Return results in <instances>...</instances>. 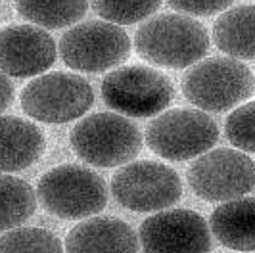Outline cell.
I'll return each mask as SVG.
<instances>
[{
  "instance_id": "obj_8",
  "label": "cell",
  "mask_w": 255,
  "mask_h": 253,
  "mask_svg": "<svg viewBox=\"0 0 255 253\" xmlns=\"http://www.w3.org/2000/svg\"><path fill=\"white\" fill-rule=\"evenodd\" d=\"M117 203L136 213L163 211L180 200L179 173L159 161H130L112 178Z\"/></svg>"
},
{
  "instance_id": "obj_20",
  "label": "cell",
  "mask_w": 255,
  "mask_h": 253,
  "mask_svg": "<svg viewBox=\"0 0 255 253\" xmlns=\"http://www.w3.org/2000/svg\"><path fill=\"white\" fill-rule=\"evenodd\" d=\"M94 12L115 25H132L150 17L161 0H90Z\"/></svg>"
},
{
  "instance_id": "obj_19",
  "label": "cell",
  "mask_w": 255,
  "mask_h": 253,
  "mask_svg": "<svg viewBox=\"0 0 255 253\" xmlns=\"http://www.w3.org/2000/svg\"><path fill=\"white\" fill-rule=\"evenodd\" d=\"M0 253H64L60 238L46 228H13L0 238Z\"/></svg>"
},
{
  "instance_id": "obj_7",
  "label": "cell",
  "mask_w": 255,
  "mask_h": 253,
  "mask_svg": "<svg viewBox=\"0 0 255 253\" xmlns=\"http://www.w3.org/2000/svg\"><path fill=\"white\" fill-rule=\"evenodd\" d=\"M58 50L67 67L85 73H102L127 62L130 38L115 23L85 21L65 31Z\"/></svg>"
},
{
  "instance_id": "obj_11",
  "label": "cell",
  "mask_w": 255,
  "mask_h": 253,
  "mask_svg": "<svg viewBox=\"0 0 255 253\" xmlns=\"http://www.w3.org/2000/svg\"><path fill=\"white\" fill-rule=\"evenodd\" d=\"M144 253H211V234L204 217L192 209H163L140 225Z\"/></svg>"
},
{
  "instance_id": "obj_13",
  "label": "cell",
  "mask_w": 255,
  "mask_h": 253,
  "mask_svg": "<svg viewBox=\"0 0 255 253\" xmlns=\"http://www.w3.org/2000/svg\"><path fill=\"white\" fill-rule=\"evenodd\" d=\"M134 228L115 217H96L79 223L65 236L67 253H138Z\"/></svg>"
},
{
  "instance_id": "obj_18",
  "label": "cell",
  "mask_w": 255,
  "mask_h": 253,
  "mask_svg": "<svg viewBox=\"0 0 255 253\" xmlns=\"http://www.w3.org/2000/svg\"><path fill=\"white\" fill-rule=\"evenodd\" d=\"M37 209L35 190L23 178L0 175V232L19 228Z\"/></svg>"
},
{
  "instance_id": "obj_5",
  "label": "cell",
  "mask_w": 255,
  "mask_h": 253,
  "mask_svg": "<svg viewBox=\"0 0 255 253\" xmlns=\"http://www.w3.org/2000/svg\"><path fill=\"white\" fill-rule=\"evenodd\" d=\"M175 96L171 79L148 65H123L102 79V98L108 108L128 117L161 114Z\"/></svg>"
},
{
  "instance_id": "obj_4",
  "label": "cell",
  "mask_w": 255,
  "mask_h": 253,
  "mask_svg": "<svg viewBox=\"0 0 255 253\" xmlns=\"http://www.w3.org/2000/svg\"><path fill=\"white\" fill-rule=\"evenodd\" d=\"M40 205L58 219H87L100 213L108 203L104 178L83 165L54 167L38 180Z\"/></svg>"
},
{
  "instance_id": "obj_3",
  "label": "cell",
  "mask_w": 255,
  "mask_h": 253,
  "mask_svg": "<svg viewBox=\"0 0 255 253\" xmlns=\"http://www.w3.org/2000/svg\"><path fill=\"white\" fill-rule=\"evenodd\" d=\"M71 148L94 167L130 163L142 150L138 126L119 114H92L71 128Z\"/></svg>"
},
{
  "instance_id": "obj_14",
  "label": "cell",
  "mask_w": 255,
  "mask_h": 253,
  "mask_svg": "<svg viewBox=\"0 0 255 253\" xmlns=\"http://www.w3.org/2000/svg\"><path fill=\"white\" fill-rule=\"evenodd\" d=\"M44 134L35 123L21 117H0V173L27 169L44 153Z\"/></svg>"
},
{
  "instance_id": "obj_6",
  "label": "cell",
  "mask_w": 255,
  "mask_h": 253,
  "mask_svg": "<svg viewBox=\"0 0 255 253\" xmlns=\"http://www.w3.org/2000/svg\"><path fill=\"white\" fill-rule=\"evenodd\" d=\"M219 140L217 123L188 108L163 112L148 125L146 142L153 153L171 161H186L209 152Z\"/></svg>"
},
{
  "instance_id": "obj_10",
  "label": "cell",
  "mask_w": 255,
  "mask_h": 253,
  "mask_svg": "<svg viewBox=\"0 0 255 253\" xmlns=\"http://www.w3.org/2000/svg\"><path fill=\"white\" fill-rule=\"evenodd\" d=\"M186 177L202 200L230 202L255 188V161L238 150H209L190 165Z\"/></svg>"
},
{
  "instance_id": "obj_1",
  "label": "cell",
  "mask_w": 255,
  "mask_h": 253,
  "mask_svg": "<svg viewBox=\"0 0 255 253\" xmlns=\"http://www.w3.org/2000/svg\"><path fill=\"white\" fill-rule=\"evenodd\" d=\"M134 48L142 60L153 65L182 69L198 63L209 52V33L194 17L161 13L138 27Z\"/></svg>"
},
{
  "instance_id": "obj_16",
  "label": "cell",
  "mask_w": 255,
  "mask_h": 253,
  "mask_svg": "<svg viewBox=\"0 0 255 253\" xmlns=\"http://www.w3.org/2000/svg\"><path fill=\"white\" fill-rule=\"evenodd\" d=\"M213 40L236 60H255V6L230 8L213 23Z\"/></svg>"
},
{
  "instance_id": "obj_21",
  "label": "cell",
  "mask_w": 255,
  "mask_h": 253,
  "mask_svg": "<svg viewBox=\"0 0 255 253\" xmlns=\"http://www.w3.org/2000/svg\"><path fill=\"white\" fill-rule=\"evenodd\" d=\"M225 132L234 148L255 153V102L236 108L227 117Z\"/></svg>"
},
{
  "instance_id": "obj_22",
  "label": "cell",
  "mask_w": 255,
  "mask_h": 253,
  "mask_svg": "<svg viewBox=\"0 0 255 253\" xmlns=\"http://www.w3.org/2000/svg\"><path fill=\"white\" fill-rule=\"evenodd\" d=\"M234 0H167V4L177 12L190 15H213L227 10Z\"/></svg>"
},
{
  "instance_id": "obj_12",
  "label": "cell",
  "mask_w": 255,
  "mask_h": 253,
  "mask_svg": "<svg viewBox=\"0 0 255 253\" xmlns=\"http://www.w3.org/2000/svg\"><path fill=\"white\" fill-rule=\"evenodd\" d=\"M56 62L54 38L37 25L0 29V71L8 77H35Z\"/></svg>"
},
{
  "instance_id": "obj_17",
  "label": "cell",
  "mask_w": 255,
  "mask_h": 253,
  "mask_svg": "<svg viewBox=\"0 0 255 253\" xmlns=\"http://www.w3.org/2000/svg\"><path fill=\"white\" fill-rule=\"evenodd\" d=\"M15 10L27 21L44 29L77 23L89 10V0H13Z\"/></svg>"
},
{
  "instance_id": "obj_2",
  "label": "cell",
  "mask_w": 255,
  "mask_h": 253,
  "mask_svg": "<svg viewBox=\"0 0 255 253\" xmlns=\"http://www.w3.org/2000/svg\"><path fill=\"white\" fill-rule=\"evenodd\" d=\"M180 89L196 108L221 114L254 96L255 77L240 60L207 58L184 73Z\"/></svg>"
},
{
  "instance_id": "obj_15",
  "label": "cell",
  "mask_w": 255,
  "mask_h": 253,
  "mask_svg": "<svg viewBox=\"0 0 255 253\" xmlns=\"http://www.w3.org/2000/svg\"><path fill=\"white\" fill-rule=\"evenodd\" d=\"M211 234L234 252H255V198L221 203L209 219Z\"/></svg>"
},
{
  "instance_id": "obj_23",
  "label": "cell",
  "mask_w": 255,
  "mask_h": 253,
  "mask_svg": "<svg viewBox=\"0 0 255 253\" xmlns=\"http://www.w3.org/2000/svg\"><path fill=\"white\" fill-rule=\"evenodd\" d=\"M13 102V85L10 77L0 71V114L6 112Z\"/></svg>"
},
{
  "instance_id": "obj_9",
  "label": "cell",
  "mask_w": 255,
  "mask_h": 253,
  "mask_svg": "<svg viewBox=\"0 0 255 253\" xmlns=\"http://www.w3.org/2000/svg\"><path fill=\"white\" fill-rule=\"evenodd\" d=\"M94 104V92L79 75L54 71L37 77L21 92V108L40 123H67L85 115Z\"/></svg>"
}]
</instances>
